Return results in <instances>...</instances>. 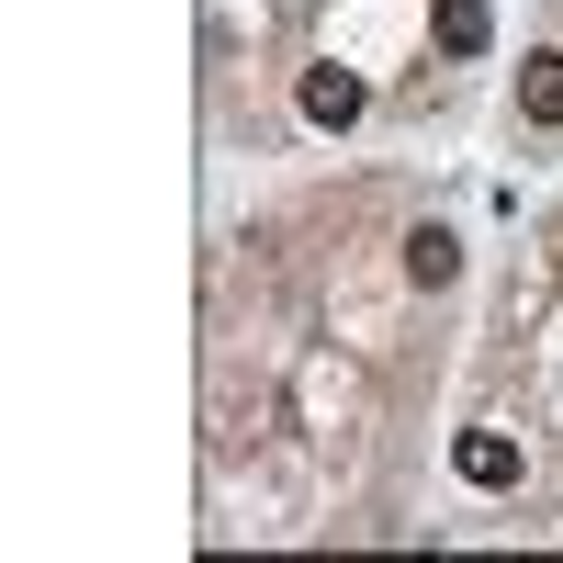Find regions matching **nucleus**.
<instances>
[{
    "label": "nucleus",
    "mask_w": 563,
    "mask_h": 563,
    "mask_svg": "<svg viewBox=\"0 0 563 563\" xmlns=\"http://www.w3.org/2000/svg\"><path fill=\"white\" fill-rule=\"evenodd\" d=\"M294 102H305V124H316V135H350V124L372 113V90H361L350 68H305V90H294Z\"/></svg>",
    "instance_id": "obj_1"
},
{
    "label": "nucleus",
    "mask_w": 563,
    "mask_h": 563,
    "mask_svg": "<svg viewBox=\"0 0 563 563\" xmlns=\"http://www.w3.org/2000/svg\"><path fill=\"white\" fill-rule=\"evenodd\" d=\"M429 34H440V57H485L496 12H485V0H429Z\"/></svg>",
    "instance_id": "obj_4"
},
{
    "label": "nucleus",
    "mask_w": 563,
    "mask_h": 563,
    "mask_svg": "<svg viewBox=\"0 0 563 563\" xmlns=\"http://www.w3.org/2000/svg\"><path fill=\"white\" fill-rule=\"evenodd\" d=\"M451 474L485 485V496H507V485H519V440H507V429H462L451 440Z\"/></svg>",
    "instance_id": "obj_2"
},
{
    "label": "nucleus",
    "mask_w": 563,
    "mask_h": 563,
    "mask_svg": "<svg viewBox=\"0 0 563 563\" xmlns=\"http://www.w3.org/2000/svg\"><path fill=\"white\" fill-rule=\"evenodd\" d=\"M451 271H462V238H451V225H417V238H406V282H417V294H440Z\"/></svg>",
    "instance_id": "obj_5"
},
{
    "label": "nucleus",
    "mask_w": 563,
    "mask_h": 563,
    "mask_svg": "<svg viewBox=\"0 0 563 563\" xmlns=\"http://www.w3.org/2000/svg\"><path fill=\"white\" fill-rule=\"evenodd\" d=\"M519 124H563V45H530V57H519Z\"/></svg>",
    "instance_id": "obj_3"
}]
</instances>
